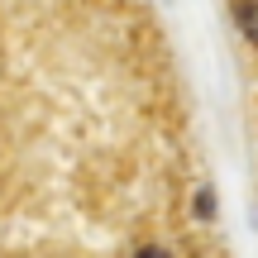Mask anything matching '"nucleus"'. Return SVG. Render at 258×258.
<instances>
[{"label": "nucleus", "instance_id": "f257e3e1", "mask_svg": "<svg viewBox=\"0 0 258 258\" xmlns=\"http://www.w3.org/2000/svg\"><path fill=\"white\" fill-rule=\"evenodd\" d=\"M234 19H239L244 38H249V43H258V0H239V5H234Z\"/></svg>", "mask_w": 258, "mask_h": 258}]
</instances>
